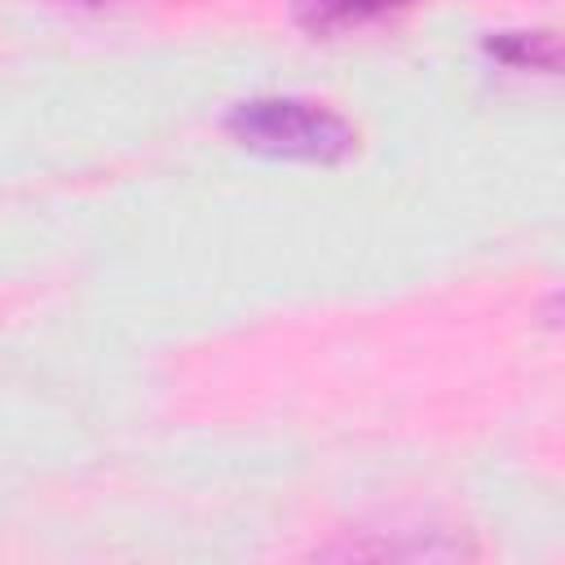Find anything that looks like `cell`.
<instances>
[{
    "mask_svg": "<svg viewBox=\"0 0 565 565\" xmlns=\"http://www.w3.org/2000/svg\"><path fill=\"white\" fill-rule=\"evenodd\" d=\"M225 132L243 150L269 159H296V163L335 168L358 154V128L327 102H309V97H247L230 106Z\"/></svg>",
    "mask_w": 565,
    "mask_h": 565,
    "instance_id": "1",
    "label": "cell"
},
{
    "mask_svg": "<svg viewBox=\"0 0 565 565\" xmlns=\"http://www.w3.org/2000/svg\"><path fill=\"white\" fill-rule=\"evenodd\" d=\"M415 0H291V18L309 35H344V31L371 26L388 13H402Z\"/></svg>",
    "mask_w": 565,
    "mask_h": 565,
    "instance_id": "2",
    "label": "cell"
},
{
    "mask_svg": "<svg viewBox=\"0 0 565 565\" xmlns=\"http://www.w3.org/2000/svg\"><path fill=\"white\" fill-rule=\"evenodd\" d=\"M486 49L512 66H543L556 71V35L552 31H499L486 40Z\"/></svg>",
    "mask_w": 565,
    "mask_h": 565,
    "instance_id": "3",
    "label": "cell"
},
{
    "mask_svg": "<svg viewBox=\"0 0 565 565\" xmlns=\"http://www.w3.org/2000/svg\"><path fill=\"white\" fill-rule=\"evenodd\" d=\"M84 4H102V0H84Z\"/></svg>",
    "mask_w": 565,
    "mask_h": 565,
    "instance_id": "4",
    "label": "cell"
}]
</instances>
